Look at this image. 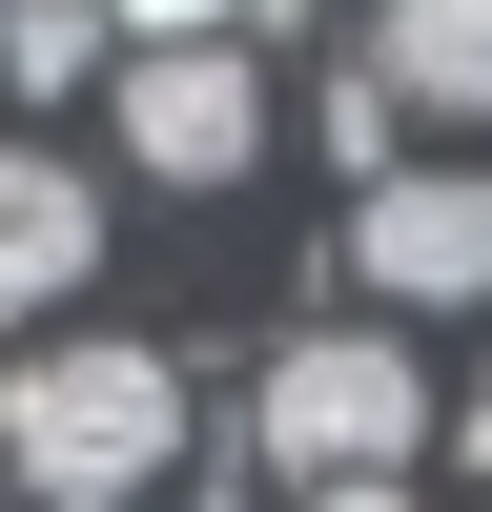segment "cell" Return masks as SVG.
I'll return each instance as SVG.
<instances>
[{
  "label": "cell",
  "mask_w": 492,
  "mask_h": 512,
  "mask_svg": "<svg viewBox=\"0 0 492 512\" xmlns=\"http://www.w3.org/2000/svg\"><path fill=\"white\" fill-rule=\"evenodd\" d=\"M164 451H185V369L144 328H41L0 369V492L21 512H123Z\"/></svg>",
  "instance_id": "1"
},
{
  "label": "cell",
  "mask_w": 492,
  "mask_h": 512,
  "mask_svg": "<svg viewBox=\"0 0 492 512\" xmlns=\"http://www.w3.org/2000/svg\"><path fill=\"white\" fill-rule=\"evenodd\" d=\"M431 431H451V390L410 369V328H287L267 390H246V451L287 472V512L308 492H410Z\"/></svg>",
  "instance_id": "2"
},
{
  "label": "cell",
  "mask_w": 492,
  "mask_h": 512,
  "mask_svg": "<svg viewBox=\"0 0 492 512\" xmlns=\"http://www.w3.org/2000/svg\"><path fill=\"white\" fill-rule=\"evenodd\" d=\"M103 144L144 164V185H246V164H267V62H246V41H144V62L103 82Z\"/></svg>",
  "instance_id": "3"
},
{
  "label": "cell",
  "mask_w": 492,
  "mask_h": 512,
  "mask_svg": "<svg viewBox=\"0 0 492 512\" xmlns=\"http://www.w3.org/2000/svg\"><path fill=\"white\" fill-rule=\"evenodd\" d=\"M349 287L369 308H492V164H390V185H349Z\"/></svg>",
  "instance_id": "4"
},
{
  "label": "cell",
  "mask_w": 492,
  "mask_h": 512,
  "mask_svg": "<svg viewBox=\"0 0 492 512\" xmlns=\"http://www.w3.org/2000/svg\"><path fill=\"white\" fill-rule=\"evenodd\" d=\"M82 267H103V185L62 144H0V308H82Z\"/></svg>",
  "instance_id": "5"
},
{
  "label": "cell",
  "mask_w": 492,
  "mask_h": 512,
  "mask_svg": "<svg viewBox=\"0 0 492 512\" xmlns=\"http://www.w3.org/2000/svg\"><path fill=\"white\" fill-rule=\"evenodd\" d=\"M369 82L431 123H492V0H369Z\"/></svg>",
  "instance_id": "6"
},
{
  "label": "cell",
  "mask_w": 492,
  "mask_h": 512,
  "mask_svg": "<svg viewBox=\"0 0 492 512\" xmlns=\"http://www.w3.org/2000/svg\"><path fill=\"white\" fill-rule=\"evenodd\" d=\"M0 82L21 103H82V82H123V21L103 0H0Z\"/></svg>",
  "instance_id": "7"
},
{
  "label": "cell",
  "mask_w": 492,
  "mask_h": 512,
  "mask_svg": "<svg viewBox=\"0 0 492 512\" xmlns=\"http://www.w3.org/2000/svg\"><path fill=\"white\" fill-rule=\"evenodd\" d=\"M123 21V62H144V41H226V0H103Z\"/></svg>",
  "instance_id": "8"
},
{
  "label": "cell",
  "mask_w": 492,
  "mask_h": 512,
  "mask_svg": "<svg viewBox=\"0 0 492 512\" xmlns=\"http://www.w3.org/2000/svg\"><path fill=\"white\" fill-rule=\"evenodd\" d=\"M451 451H472V472H492V369H472V390H451Z\"/></svg>",
  "instance_id": "9"
},
{
  "label": "cell",
  "mask_w": 492,
  "mask_h": 512,
  "mask_svg": "<svg viewBox=\"0 0 492 512\" xmlns=\"http://www.w3.org/2000/svg\"><path fill=\"white\" fill-rule=\"evenodd\" d=\"M308 512H431V492H308Z\"/></svg>",
  "instance_id": "10"
},
{
  "label": "cell",
  "mask_w": 492,
  "mask_h": 512,
  "mask_svg": "<svg viewBox=\"0 0 492 512\" xmlns=\"http://www.w3.org/2000/svg\"><path fill=\"white\" fill-rule=\"evenodd\" d=\"M267 21H328V0H267Z\"/></svg>",
  "instance_id": "11"
},
{
  "label": "cell",
  "mask_w": 492,
  "mask_h": 512,
  "mask_svg": "<svg viewBox=\"0 0 492 512\" xmlns=\"http://www.w3.org/2000/svg\"><path fill=\"white\" fill-rule=\"evenodd\" d=\"M0 512H21V492H0Z\"/></svg>",
  "instance_id": "12"
}]
</instances>
